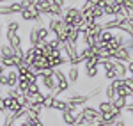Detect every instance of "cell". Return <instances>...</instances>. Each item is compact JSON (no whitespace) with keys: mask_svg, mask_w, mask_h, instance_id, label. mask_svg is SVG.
<instances>
[{"mask_svg":"<svg viewBox=\"0 0 133 126\" xmlns=\"http://www.w3.org/2000/svg\"><path fill=\"white\" fill-rule=\"evenodd\" d=\"M83 114V117H85V121H87V124H91V123H94V121H98L99 117H101V114H99V110H98V107H83L82 110H80Z\"/></svg>","mask_w":133,"mask_h":126,"instance_id":"6da1fadb","label":"cell"},{"mask_svg":"<svg viewBox=\"0 0 133 126\" xmlns=\"http://www.w3.org/2000/svg\"><path fill=\"white\" fill-rule=\"evenodd\" d=\"M112 59L121 61V62H130V61H131V52H130L128 48L121 46V48H117V50L112 53Z\"/></svg>","mask_w":133,"mask_h":126,"instance_id":"7a4b0ae2","label":"cell"},{"mask_svg":"<svg viewBox=\"0 0 133 126\" xmlns=\"http://www.w3.org/2000/svg\"><path fill=\"white\" fill-rule=\"evenodd\" d=\"M23 39H21L20 34H5V43L9 44L12 50H16V48H20V46H23Z\"/></svg>","mask_w":133,"mask_h":126,"instance_id":"3957f363","label":"cell"},{"mask_svg":"<svg viewBox=\"0 0 133 126\" xmlns=\"http://www.w3.org/2000/svg\"><path fill=\"white\" fill-rule=\"evenodd\" d=\"M68 82H69V85H75L76 82H78V76H80V66H71L69 64V68H68Z\"/></svg>","mask_w":133,"mask_h":126,"instance_id":"277c9868","label":"cell"},{"mask_svg":"<svg viewBox=\"0 0 133 126\" xmlns=\"http://www.w3.org/2000/svg\"><path fill=\"white\" fill-rule=\"evenodd\" d=\"M4 27H5V34H18L21 29L18 20H7L4 23Z\"/></svg>","mask_w":133,"mask_h":126,"instance_id":"5b68a950","label":"cell"},{"mask_svg":"<svg viewBox=\"0 0 133 126\" xmlns=\"http://www.w3.org/2000/svg\"><path fill=\"white\" fill-rule=\"evenodd\" d=\"M61 119L66 126H73L76 123V114H73L69 110H64V112H61Z\"/></svg>","mask_w":133,"mask_h":126,"instance_id":"8992f818","label":"cell"},{"mask_svg":"<svg viewBox=\"0 0 133 126\" xmlns=\"http://www.w3.org/2000/svg\"><path fill=\"white\" fill-rule=\"evenodd\" d=\"M36 30H37V37H39L41 43H46L48 39H50V30L46 29V25H37Z\"/></svg>","mask_w":133,"mask_h":126,"instance_id":"52a82bcc","label":"cell"},{"mask_svg":"<svg viewBox=\"0 0 133 126\" xmlns=\"http://www.w3.org/2000/svg\"><path fill=\"white\" fill-rule=\"evenodd\" d=\"M36 27H37V25H36ZM36 27H30V30H29V43H30V46H37V44H41L39 37H37V30H36Z\"/></svg>","mask_w":133,"mask_h":126,"instance_id":"ba28073f","label":"cell"},{"mask_svg":"<svg viewBox=\"0 0 133 126\" xmlns=\"http://www.w3.org/2000/svg\"><path fill=\"white\" fill-rule=\"evenodd\" d=\"M0 55H2V57H12V55H14V50H12L5 41H0Z\"/></svg>","mask_w":133,"mask_h":126,"instance_id":"9c48e42d","label":"cell"},{"mask_svg":"<svg viewBox=\"0 0 133 126\" xmlns=\"http://www.w3.org/2000/svg\"><path fill=\"white\" fill-rule=\"evenodd\" d=\"M7 7H9V12H11V14H20L21 11H23V5H21L20 0L9 2V4H7Z\"/></svg>","mask_w":133,"mask_h":126,"instance_id":"30bf717a","label":"cell"},{"mask_svg":"<svg viewBox=\"0 0 133 126\" xmlns=\"http://www.w3.org/2000/svg\"><path fill=\"white\" fill-rule=\"evenodd\" d=\"M112 105L115 110H121L123 112V108H126V98H123V96H115L112 100Z\"/></svg>","mask_w":133,"mask_h":126,"instance_id":"8fae6325","label":"cell"},{"mask_svg":"<svg viewBox=\"0 0 133 126\" xmlns=\"http://www.w3.org/2000/svg\"><path fill=\"white\" fill-rule=\"evenodd\" d=\"M37 92H41V85L37 84V82H34V84H29V89H27L25 94L29 96V100H30V98H34Z\"/></svg>","mask_w":133,"mask_h":126,"instance_id":"7c38bea8","label":"cell"},{"mask_svg":"<svg viewBox=\"0 0 133 126\" xmlns=\"http://www.w3.org/2000/svg\"><path fill=\"white\" fill-rule=\"evenodd\" d=\"M98 110H99V114H107V112H112V110H115V108H114L112 101L105 100V101H101V103L98 105Z\"/></svg>","mask_w":133,"mask_h":126,"instance_id":"4fadbf2b","label":"cell"},{"mask_svg":"<svg viewBox=\"0 0 133 126\" xmlns=\"http://www.w3.org/2000/svg\"><path fill=\"white\" fill-rule=\"evenodd\" d=\"M105 96H107L108 101H112L114 98H115V84H114V80L107 85V89H105Z\"/></svg>","mask_w":133,"mask_h":126,"instance_id":"5bb4252c","label":"cell"},{"mask_svg":"<svg viewBox=\"0 0 133 126\" xmlns=\"http://www.w3.org/2000/svg\"><path fill=\"white\" fill-rule=\"evenodd\" d=\"M98 73H99L98 66H85V75H87V78H94V76H98Z\"/></svg>","mask_w":133,"mask_h":126,"instance_id":"9a60e30c","label":"cell"},{"mask_svg":"<svg viewBox=\"0 0 133 126\" xmlns=\"http://www.w3.org/2000/svg\"><path fill=\"white\" fill-rule=\"evenodd\" d=\"M0 87L2 89H9V78H7V71L4 75H0Z\"/></svg>","mask_w":133,"mask_h":126,"instance_id":"2e32d148","label":"cell"},{"mask_svg":"<svg viewBox=\"0 0 133 126\" xmlns=\"http://www.w3.org/2000/svg\"><path fill=\"white\" fill-rule=\"evenodd\" d=\"M57 7H61V9H64V5H66V0H51Z\"/></svg>","mask_w":133,"mask_h":126,"instance_id":"e0dca14e","label":"cell"},{"mask_svg":"<svg viewBox=\"0 0 133 126\" xmlns=\"http://www.w3.org/2000/svg\"><path fill=\"white\" fill-rule=\"evenodd\" d=\"M16 126H32V124L27 121V119H20V121L16 123Z\"/></svg>","mask_w":133,"mask_h":126,"instance_id":"ac0fdd59","label":"cell"},{"mask_svg":"<svg viewBox=\"0 0 133 126\" xmlns=\"http://www.w3.org/2000/svg\"><path fill=\"white\" fill-rule=\"evenodd\" d=\"M114 126H126V123H124V119H123V117H119V119H117V121L114 123Z\"/></svg>","mask_w":133,"mask_h":126,"instance_id":"d6986e66","label":"cell"},{"mask_svg":"<svg viewBox=\"0 0 133 126\" xmlns=\"http://www.w3.org/2000/svg\"><path fill=\"white\" fill-rule=\"evenodd\" d=\"M128 75H133V57H131V61L128 62Z\"/></svg>","mask_w":133,"mask_h":126,"instance_id":"ffe728a7","label":"cell"},{"mask_svg":"<svg viewBox=\"0 0 133 126\" xmlns=\"http://www.w3.org/2000/svg\"><path fill=\"white\" fill-rule=\"evenodd\" d=\"M5 71H7V69H5V68L2 66V62H0V75H4V73H5Z\"/></svg>","mask_w":133,"mask_h":126,"instance_id":"44dd1931","label":"cell"},{"mask_svg":"<svg viewBox=\"0 0 133 126\" xmlns=\"http://www.w3.org/2000/svg\"><path fill=\"white\" fill-rule=\"evenodd\" d=\"M39 2H41V0H32V5H37Z\"/></svg>","mask_w":133,"mask_h":126,"instance_id":"7402d4cb","label":"cell"},{"mask_svg":"<svg viewBox=\"0 0 133 126\" xmlns=\"http://www.w3.org/2000/svg\"><path fill=\"white\" fill-rule=\"evenodd\" d=\"M0 96H4V89L2 87H0Z\"/></svg>","mask_w":133,"mask_h":126,"instance_id":"603a6c76","label":"cell"},{"mask_svg":"<svg viewBox=\"0 0 133 126\" xmlns=\"http://www.w3.org/2000/svg\"><path fill=\"white\" fill-rule=\"evenodd\" d=\"M130 114H131V119H133V110H131V112H130Z\"/></svg>","mask_w":133,"mask_h":126,"instance_id":"cb8c5ba5","label":"cell"},{"mask_svg":"<svg viewBox=\"0 0 133 126\" xmlns=\"http://www.w3.org/2000/svg\"><path fill=\"white\" fill-rule=\"evenodd\" d=\"M0 59H2V55H0Z\"/></svg>","mask_w":133,"mask_h":126,"instance_id":"d4e9b609","label":"cell"}]
</instances>
